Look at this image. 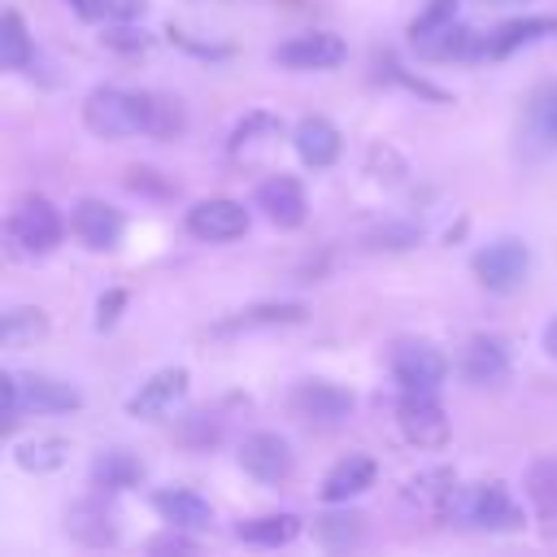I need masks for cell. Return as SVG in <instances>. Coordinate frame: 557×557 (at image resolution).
<instances>
[{"mask_svg":"<svg viewBox=\"0 0 557 557\" xmlns=\"http://www.w3.org/2000/svg\"><path fill=\"white\" fill-rule=\"evenodd\" d=\"M65 218L48 196H17L4 213V248L13 261H44L61 248Z\"/></svg>","mask_w":557,"mask_h":557,"instance_id":"cell-1","label":"cell"},{"mask_svg":"<svg viewBox=\"0 0 557 557\" xmlns=\"http://www.w3.org/2000/svg\"><path fill=\"white\" fill-rule=\"evenodd\" d=\"M444 522L470 527V531H518L527 513L505 483L487 479V483H457L444 505Z\"/></svg>","mask_w":557,"mask_h":557,"instance_id":"cell-2","label":"cell"},{"mask_svg":"<svg viewBox=\"0 0 557 557\" xmlns=\"http://www.w3.org/2000/svg\"><path fill=\"white\" fill-rule=\"evenodd\" d=\"M0 392H4V431H13L26 413H74V409H83V392L74 383L57 379V374L4 370Z\"/></svg>","mask_w":557,"mask_h":557,"instance_id":"cell-3","label":"cell"},{"mask_svg":"<svg viewBox=\"0 0 557 557\" xmlns=\"http://www.w3.org/2000/svg\"><path fill=\"white\" fill-rule=\"evenodd\" d=\"M83 126L104 144L148 135V91L91 87L83 100Z\"/></svg>","mask_w":557,"mask_h":557,"instance_id":"cell-4","label":"cell"},{"mask_svg":"<svg viewBox=\"0 0 557 557\" xmlns=\"http://www.w3.org/2000/svg\"><path fill=\"white\" fill-rule=\"evenodd\" d=\"M352 405H357L352 392L339 387V383H331V379H300V383H292V392H287L292 418L305 422V426H313V431H335V426H344V422L352 418Z\"/></svg>","mask_w":557,"mask_h":557,"instance_id":"cell-5","label":"cell"},{"mask_svg":"<svg viewBox=\"0 0 557 557\" xmlns=\"http://www.w3.org/2000/svg\"><path fill=\"white\" fill-rule=\"evenodd\" d=\"M470 270L479 278V287H487L492 296H509L527 283L531 274V248L513 235H500L492 244H483L474 257H470Z\"/></svg>","mask_w":557,"mask_h":557,"instance_id":"cell-6","label":"cell"},{"mask_svg":"<svg viewBox=\"0 0 557 557\" xmlns=\"http://www.w3.org/2000/svg\"><path fill=\"white\" fill-rule=\"evenodd\" d=\"M387 370L400 392H440L448 379V357L431 339H396L387 348Z\"/></svg>","mask_w":557,"mask_h":557,"instance_id":"cell-7","label":"cell"},{"mask_svg":"<svg viewBox=\"0 0 557 557\" xmlns=\"http://www.w3.org/2000/svg\"><path fill=\"white\" fill-rule=\"evenodd\" d=\"M396 426L422 453H440L453 440V422H448L435 392H400L396 396Z\"/></svg>","mask_w":557,"mask_h":557,"instance_id":"cell-8","label":"cell"},{"mask_svg":"<svg viewBox=\"0 0 557 557\" xmlns=\"http://www.w3.org/2000/svg\"><path fill=\"white\" fill-rule=\"evenodd\" d=\"M65 535L74 544H83V548H113L122 540V518H117L113 492L91 487L87 496H78L65 509Z\"/></svg>","mask_w":557,"mask_h":557,"instance_id":"cell-9","label":"cell"},{"mask_svg":"<svg viewBox=\"0 0 557 557\" xmlns=\"http://www.w3.org/2000/svg\"><path fill=\"white\" fill-rule=\"evenodd\" d=\"M235 461L248 479H257L265 487H283L296 474V453H292L287 435H278V431H248L235 448Z\"/></svg>","mask_w":557,"mask_h":557,"instance_id":"cell-10","label":"cell"},{"mask_svg":"<svg viewBox=\"0 0 557 557\" xmlns=\"http://www.w3.org/2000/svg\"><path fill=\"white\" fill-rule=\"evenodd\" d=\"M183 226H187V235L200 239V244H231V239L248 235L252 213H248L239 200H231V196H209V200H196V205L183 213Z\"/></svg>","mask_w":557,"mask_h":557,"instance_id":"cell-11","label":"cell"},{"mask_svg":"<svg viewBox=\"0 0 557 557\" xmlns=\"http://www.w3.org/2000/svg\"><path fill=\"white\" fill-rule=\"evenodd\" d=\"M187 387H191V374L187 366H165L157 370L152 379L139 383V392L126 396V413L139 418V422H157V418H170L183 400H187Z\"/></svg>","mask_w":557,"mask_h":557,"instance_id":"cell-12","label":"cell"},{"mask_svg":"<svg viewBox=\"0 0 557 557\" xmlns=\"http://www.w3.org/2000/svg\"><path fill=\"white\" fill-rule=\"evenodd\" d=\"M270 61L283 65V70H296V74H305V70H335V65L348 61V44L339 35H331V30H305V35L283 39L270 52Z\"/></svg>","mask_w":557,"mask_h":557,"instance_id":"cell-13","label":"cell"},{"mask_svg":"<svg viewBox=\"0 0 557 557\" xmlns=\"http://www.w3.org/2000/svg\"><path fill=\"white\" fill-rule=\"evenodd\" d=\"M252 205L261 209V218L274 226V231H300L305 218H309V196L300 187V178L292 174H270L257 183L252 191Z\"/></svg>","mask_w":557,"mask_h":557,"instance_id":"cell-14","label":"cell"},{"mask_svg":"<svg viewBox=\"0 0 557 557\" xmlns=\"http://www.w3.org/2000/svg\"><path fill=\"white\" fill-rule=\"evenodd\" d=\"M70 231L78 235L83 248L91 252H117L122 248V235H126V218L122 209H113L109 200H96V196H83L70 213Z\"/></svg>","mask_w":557,"mask_h":557,"instance_id":"cell-15","label":"cell"},{"mask_svg":"<svg viewBox=\"0 0 557 557\" xmlns=\"http://www.w3.org/2000/svg\"><path fill=\"white\" fill-rule=\"evenodd\" d=\"M461 379L470 387H500L513 370V352L500 335H470L466 348H461V361H457Z\"/></svg>","mask_w":557,"mask_h":557,"instance_id":"cell-16","label":"cell"},{"mask_svg":"<svg viewBox=\"0 0 557 557\" xmlns=\"http://www.w3.org/2000/svg\"><path fill=\"white\" fill-rule=\"evenodd\" d=\"M557 35V17H544V13H531V17H509L500 22L496 30L483 35L479 44V61H505L513 57L518 48H531V44H544Z\"/></svg>","mask_w":557,"mask_h":557,"instance_id":"cell-17","label":"cell"},{"mask_svg":"<svg viewBox=\"0 0 557 557\" xmlns=\"http://www.w3.org/2000/svg\"><path fill=\"white\" fill-rule=\"evenodd\" d=\"M292 148H296L300 165H309V170H331V165L339 161V152H344V135H339V126H335L331 117L305 113V117L292 126Z\"/></svg>","mask_w":557,"mask_h":557,"instance_id":"cell-18","label":"cell"},{"mask_svg":"<svg viewBox=\"0 0 557 557\" xmlns=\"http://www.w3.org/2000/svg\"><path fill=\"white\" fill-rule=\"evenodd\" d=\"M305 318H309V309L300 300H265V305H248V309L213 322L209 335L213 339H231V335H248V331H265V326H296Z\"/></svg>","mask_w":557,"mask_h":557,"instance_id":"cell-19","label":"cell"},{"mask_svg":"<svg viewBox=\"0 0 557 557\" xmlns=\"http://www.w3.org/2000/svg\"><path fill=\"white\" fill-rule=\"evenodd\" d=\"M374 479H379V461H374L370 453H348V457H339V461L326 470L318 496H322L326 505H348V500H357L361 492H370Z\"/></svg>","mask_w":557,"mask_h":557,"instance_id":"cell-20","label":"cell"},{"mask_svg":"<svg viewBox=\"0 0 557 557\" xmlns=\"http://www.w3.org/2000/svg\"><path fill=\"white\" fill-rule=\"evenodd\" d=\"M457 487V474L448 466H431L422 474H413L400 492V505L413 513V518H431V522H444V505Z\"/></svg>","mask_w":557,"mask_h":557,"instance_id":"cell-21","label":"cell"},{"mask_svg":"<svg viewBox=\"0 0 557 557\" xmlns=\"http://www.w3.org/2000/svg\"><path fill=\"white\" fill-rule=\"evenodd\" d=\"M278 135H283V117H278V113H270V109H248V113L231 126L226 152H231L235 161H257Z\"/></svg>","mask_w":557,"mask_h":557,"instance_id":"cell-22","label":"cell"},{"mask_svg":"<svg viewBox=\"0 0 557 557\" xmlns=\"http://www.w3.org/2000/svg\"><path fill=\"white\" fill-rule=\"evenodd\" d=\"M144 483V461L131 453V448H100L87 466V487H100V492H131Z\"/></svg>","mask_w":557,"mask_h":557,"instance_id":"cell-23","label":"cell"},{"mask_svg":"<svg viewBox=\"0 0 557 557\" xmlns=\"http://www.w3.org/2000/svg\"><path fill=\"white\" fill-rule=\"evenodd\" d=\"M148 500H152V509H157V518H161L165 527L205 531V527L213 522V505H209L200 492H191V487H157Z\"/></svg>","mask_w":557,"mask_h":557,"instance_id":"cell-24","label":"cell"},{"mask_svg":"<svg viewBox=\"0 0 557 557\" xmlns=\"http://www.w3.org/2000/svg\"><path fill=\"white\" fill-rule=\"evenodd\" d=\"M300 531H305V522L296 513H257V518H239L231 527V535L252 548H287L292 540H300Z\"/></svg>","mask_w":557,"mask_h":557,"instance_id":"cell-25","label":"cell"},{"mask_svg":"<svg viewBox=\"0 0 557 557\" xmlns=\"http://www.w3.org/2000/svg\"><path fill=\"white\" fill-rule=\"evenodd\" d=\"M479 44H483V35H479L474 26H466V22H448L444 30L418 39L413 48H418L422 61H479Z\"/></svg>","mask_w":557,"mask_h":557,"instance_id":"cell-26","label":"cell"},{"mask_svg":"<svg viewBox=\"0 0 557 557\" xmlns=\"http://www.w3.org/2000/svg\"><path fill=\"white\" fill-rule=\"evenodd\" d=\"M522 135H527L535 148H557V78H553V83H540V87L527 96Z\"/></svg>","mask_w":557,"mask_h":557,"instance_id":"cell-27","label":"cell"},{"mask_svg":"<svg viewBox=\"0 0 557 557\" xmlns=\"http://www.w3.org/2000/svg\"><path fill=\"white\" fill-rule=\"evenodd\" d=\"M522 496L544 527L557 522V457H535L522 470Z\"/></svg>","mask_w":557,"mask_h":557,"instance_id":"cell-28","label":"cell"},{"mask_svg":"<svg viewBox=\"0 0 557 557\" xmlns=\"http://www.w3.org/2000/svg\"><path fill=\"white\" fill-rule=\"evenodd\" d=\"M70 453H74L70 440H61V435H35V440L13 444V466L26 470V474H52V470H61L70 461Z\"/></svg>","mask_w":557,"mask_h":557,"instance_id":"cell-29","label":"cell"},{"mask_svg":"<svg viewBox=\"0 0 557 557\" xmlns=\"http://www.w3.org/2000/svg\"><path fill=\"white\" fill-rule=\"evenodd\" d=\"M313 540L322 548H357L366 540V518L357 509H348V505L326 509V513L313 518Z\"/></svg>","mask_w":557,"mask_h":557,"instance_id":"cell-30","label":"cell"},{"mask_svg":"<svg viewBox=\"0 0 557 557\" xmlns=\"http://www.w3.org/2000/svg\"><path fill=\"white\" fill-rule=\"evenodd\" d=\"M0 65L9 74H22V70L35 65V39H30V30H26L17 9L0 13Z\"/></svg>","mask_w":557,"mask_h":557,"instance_id":"cell-31","label":"cell"},{"mask_svg":"<svg viewBox=\"0 0 557 557\" xmlns=\"http://www.w3.org/2000/svg\"><path fill=\"white\" fill-rule=\"evenodd\" d=\"M48 331H52V322H48V313H44L39 305H13V309H4V318H0V344H4V348H30V344H39Z\"/></svg>","mask_w":557,"mask_h":557,"instance_id":"cell-32","label":"cell"},{"mask_svg":"<svg viewBox=\"0 0 557 557\" xmlns=\"http://www.w3.org/2000/svg\"><path fill=\"white\" fill-rule=\"evenodd\" d=\"M222 435H226V418L213 413V409H191V413H183V418H178V431H174V440H178L183 448H191V453L218 448Z\"/></svg>","mask_w":557,"mask_h":557,"instance_id":"cell-33","label":"cell"},{"mask_svg":"<svg viewBox=\"0 0 557 557\" xmlns=\"http://www.w3.org/2000/svg\"><path fill=\"white\" fill-rule=\"evenodd\" d=\"M187 131V109L170 91H148V139H178Z\"/></svg>","mask_w":557,"mask_h":557,"instance_id":"cell-34","label":"cell"},{"mask_svg":"<svg viewBox=\"0 0 557 557\" xmlns=\"http://www.w3.org/2000/svg\"><path fill=\"white\" fill-rule=\"evenodd\" d=\"M83 22L109 26V22H139L148 13V0H65Z\"/></svg>","mask_w":557,"mask_h":557,"instance_id":"cell-35","label":"cell"},{"mask_svg":"<svg viewBox=\"0 0 557 557\" xmlns=\"http://www.w3.org/2000/svg\"><path fill=\"white\" fill-rule=\"evenodd\" d=\"M374 70H379V74H374L379 83H396V87H405V91H413V96H422V100H435V104H448V100H453L444 87H435V83H426V78L409 74L396 57H379V61H374Z\"/></svg>","mask_w":557,"mask_h":557,"instance_id":"cell-36","label":"cell"},{"mask_svg":"<svg viewBox=\"0 0 557 557\" xmlns=\"http://www.w3.org/2000/svg\"><path fill=\"white\" fill-rule=\"evenodd\" d=\"M100 44L117 57H139V52L152 48V35L135 22H109V26H100Z\"/></svg>","mask_w":557,"mask_h":557,"instance_id":"cell-37","label":"cell"},{"mask_svg":"<svg viewBox=\"0 0 557 557\" xmlns=\"http://www.w3.org/2000/svg\"><path fill=\"white\" fill-rule=\"evenodd\" d=\"M457 4H461V0H426V4L409 17V44H418V39L444 30L448 22H457Z\"/></svg>","mask_w":557,"mask_h":557,"instance_id":"cell-38","label":"cell"},{"mask_svg":"<svg viewBox=\"0 0 557 557\" xmlns=\"http://www.w3.org/2000/svg\"><path fill=\"white\" fill-rule=\"evenodd\" d=\"M126 191H135V196H148V200H174L178 196V183H170L161 170H152V165H131L126 170Z\"/></svg>","mask_w":557,"mask_h":557,"instance_id":"cell-39","label":"cell"},{"mask_svg":"<svg viewBox=\"0 0 557 557\" xmlns=\"http://www.w3.org/2000/svg\"><path fill=\"white\" fill-rule=\"evenodd\" d=\"M366 174L379 178V183H405L409 165H405V157L392 144H370L366 148Z\"/></svg>","mask_w":557,"mask_h":557,"instance_id":"cell-40","label":"cell"},{"mask_svg":"<svg viewBox=\"0 0 557 557\" xmlns=\"http://www.w3.org/2000/svg\"><path fill=\"white\" fill-rule=\"evenodd\" d=\"M422 239V226H413V222H383V226H374L370 235H366V248H383V252H400V248H413Z\"/></svg>","mask_w":557,"mask_h":557,"instance_id":"cell-41","label":"cell"},{"mask_svg":"<svg viewBox=\"0 0 557 557\" xmlns=\"http://www.w3.org/2000/svg\"><path fill=\"white\" fill-rule=\"evenodd\" d=\"M126 300H131L126 287H109V292H100V300H96V331H113L117 318H122V309H126Z\"/></svg>","mask_w":557,"mask_h":557,"instance_id":"cell-42","label":"cell"},{"mask_svg":"<svg viewBox=\"0 0 557 557\" xmlns=\"http://www.w3.org/2000/svg\"><path fill=\"white\" fill-rule=\"evenodd\" d=\"M165 39L178 44L183 52H191V57H205V61H226V57L235 52L231 44H205V39H191V35H183V30H174V26L165 30Z\"/></svg>","mask_w":557,"mask_h":557,"instance_id":"cell-43","label":"cell"},{"mask_svg":"<svg viewBox=\"0 0 557 557\" xmlns=\"http://www.w3.org/2000/svg\"><path fill=\"white\" fill-rule=\"evenodd\" d=\"M196 548H200V544H196L183 527H165L161 535L148 540V553H196Z\"/></svg>","mask_w":557,"mask_h":557,"instance_id":"cell-44","label":"cell"},{"mask_svg":"<svg viewBox=\"0 0 557 557\" xmlns=\"http://www.w3.org/2000/svg\"><path fill=\"white\" fill-rule=\"evenodd\" d=\"M544 352H548V357L557 361V318H553V322L544 326Z\"/></svg>","mask_w":557,"mask_h":557,"instance_id":"cell-45","label":"cell"},{"mask_svg":"<svg viewBox=\"0 0 557 557\" xmlns=\"http://www.w3.org/2000/svg\"><path fill=\"white\" fill-rule=\"evenodd\" d=\"M479 4H496L500 9V4H522V0H479Z\"/></svg>","mask_w":557,"mask_h":557,"instance_id":"cell-46","label":"cell"},{"mask_svg":"<svg viewBox=\"0 0 557 557\" xmlns=\"http://www.w3.org/2000/svg\"><path fill=\"white\" fill-rule=\"evenodd\" d=\"M544 531H548V535H553V540H557V522H548V527H544Z\"/></svg>","mask_w":557,"mask_h":557,"instance_id":"cell-47","label":"cell"}]
</instances>
